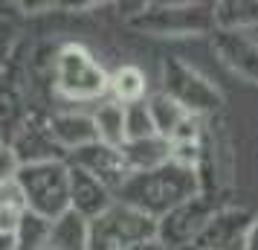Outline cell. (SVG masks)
Segmentation results:
<instances>
[{
	"mask_svg": "<svg viewBox=\"0 0 258 250\" xmlns=\"http://www.w3.org/2000/svg\"><path fill=\"white\" fill-rule=\"evenodd\" d=\"M90 119H93L99 143L113 145V148H119V145L125 143V105L107 99V102H102V105L90 114Z\"/></svg>",
	"mask_w": 258,
	"mask_h": 250,
	"instance_id": "d6986e66",
	"label": "cell"
},
{
	"mask_svg": "<svg viewBox=\"0 0 258 250\" xmlns=\"http://www.w3.org/2000/svg\"><path fill=\"white\" fill-rule=\"evenodd\" d=\"M67 166H76L87 172L90 178H96L102 186H107L110 192H116L125 178H128L131 172L125 166V160H122V152L113 148V145H105V143H90L84 145V148H76L67 155Z\"/></svg>",
	"mask_w": 258,
	"mask_h": 250,
	"instance_id": "9c48e42d",
	"label": "cell"
},
{
	"mask_svg": "<svg viewBox=\"0 0 258 250\" xmlns=\"http://www.w3.org/2000/svg\"><path fill=\"white\" fill-rule=\"evenodd\" d=\"M212 12H215V29H229V32L258 29V0H223L212 3Z\"/></svg>",
	"mask_w": 258,
	"mask_h": 250,
	"instance_id": "e0dca14e",
	"label": "cell"
},
{
	"mask_svg": "<svg viewBox=\"0 0 258 250\" xmlns=\"http://www.w3.org/2000/svg\"><path fill=\"white\" fill-rule=\"evenodd\" d=\"M145 137H157V134H154V122H151V114H148V105L142 99V102L125 105V143L128 140H145Z\"/></svg>",
	"mask_w": 258,
	"mask_h": 250,
	"instance_id": "7402d4cb",
	"label": "cell"
},
{
	"mask_svg": "<svg viewBox=\"0 0 258 250\" xmlns=\"http://www.w3.org/2000/svg\"><path fill=\"white\" fill-rule=\"evenodd\" d=\"M195 195H200L198 172L168 160L148 172H131L125 183L113 192V201L128 204L134 210H140L142 215L160 221L165 213L191 201Z\"/></svg>",
	"mask_w": 258,
	"mask_h": 250,
	"instance_id": "6da1fadb",
	"label": "cell"
},
{
	"mask_svg": "<svg viewBox=\"0 0 258 250\" xmlns=\"http://www.w3.org/2000/svg\"><path fill=\"white\" fill-rule=\"evenodd\" d=\"M3 143H6V140H3V131H0V145H3Z\"/></svg>",
	"mask_w": 258,
	"mask_h": 250,
	"instance_id": "f1b7e54d",
	"label": "cell"
},
{
	"mask_svg": "<svg viewBox=\"0 0 258 250\" xmlns=\"http://www.w3.org/2000/svg\"><path fill=\"white\" fill-rule=\"evenodd\" d=\"M0 210H26L21 186H18L15 180H9V183L0 186Z\"/></svg>",
	"mask_w": 258,
	"mask_h": 250,
	"instance_id": "cb8c5ba5",
	"label": "cell"
},
{
	"mask_svg": "<svg viewBox=\"0 0 258 250\" xmlns=\"http://www.w3.org/2000/svg\"><path fill=\"white\" fill-rule=\"evenodd\" d=\"M3 70H6V64H3V56H0V76H3Z\"/></svg>",
	"mask_w": 258,
	"mask_h": 250,
	"instance_id": "83f0119b",
	"label": "cell"
},
{
	"mask_svg": "<svg viewBox=\"0 0 258 250\" xmlns=\"http://www.w3.org/2000/svg\"><path fill=\"white\" fill-rule=\"evenodd\" d=\"M128 250H165V247L154 238V241H145V244H137V247H128Z\"/></svg>",
	"mask_w": 258,
	"mask_h": 250,
	"instance_id": "4316f807",
	"label": "cell"
},
{
	"mask_svg": "<svg viewBox=\"0 0 258 250\" xmlns=\"http://www.w3.org/2000/svg\"><path fill=\"white\" fill-rule=\"evenodd\" d=\"M218 210H221V207H218V201H215L212 195H195L191 201L174 207L171 213H165L163 218L157 221V241H160L165 250L188 247Z\"/></svg>",
	"mask_w": 258,
	"mask_h": 250,
	"instance_id": "52a82bcc",
	"label": "cell"
},
{
	"mask_svg": "<svg viewBox=\"0 0 258 250\" xmlns=\"http://www.w3.org/2000/svg\"><path fill=\"white\" fill-rule=\"evenodd\" d=\"M29 114H32V108H29V96H26L21 76L3 70V76H0V131H3L6 143L18 134V128L26 122Z\"/></svg>",
	"mask_w": 258,
	"mask_h": 250,
	"instance_id": "4fadbf2b",
	"label": "cell"
},
{
	"mask_svg": "<svg viewBox=\"0 0 258 250\" xmlns=\"http://www.w3.org/2000/svg\"><path fill=\"white\" fill-rule=\"evenodd\" d=\"M154 238L157 221L119 201L87 221V250H128Z\"/></svg>",
	"mask_w": 258,
	"mask_h": 250,
	"instance_id": "3957f363",
	"label": "cell"
},
{
	"mask_svg": "<svg viewBox=\"0 0 258 250\" xmlns=\"http://www.w3.org/2000/svg\"><path fill=\"white\" fill-rule=\"evenodd\" d=\"M9 148L15 152L21 166L49 163V160H64L67 163V155L58 148V143L52 140V134L47 128V117H41L35 111L26 117V122L18 128V134H15L12 140H9Z\"/></svg>",
	"mask_w": 258,
	"mask_h": 250,
	"instance_id": "30bf717a",
	"label": "cell"
},
{
	"mask_svg": "<svg viewBox=\"0 0 258 250\" xmlns=\"http://www.w3.org/2000/svg\"><path fill=\"white\" fill-rule=\"evenodd\" d=\"M52 87L64 99L73 102H93L107 93V73L102 64L79 44H67L55 53L52 64Z\"/></svg>",
	"mask_w": 258,
	"mask_h": 250,
	"instance_id": "5b68a950",
	"label": "cell"
},
{
	"mask_svg": "<svg viewBox=\"0 0 258 250\" xmlns=\"http://www.w3.org/2000/svg\"><path fill=\"white\" fill-rule=\"evenodd\" d=\"M67 180H70V210L79 213L82 218H87V221L96 218L99 213H105L113 204V192L82 169L67 166Z\"/></svg>",
	"mask_w": 258,
	"mask_h": 250,
	"instance_id": "7c38bea8",
	"label": "cell"
},
{
	"mask_svg": "<svg viewBox=\"0 0 258 250\" xmlns=\"http://www.w3.org/2000/svg\"><path fill=\"white\" fill-rule=\"evenodd\" d=\"M249 224H252V213L249 210L221 207L206 221V227L200 230L198 238L188 247H195V250H241Z\"/></svg>",
	"mask_w": 258,
	"mask_h": 250,
	"instance_id": "ba28073f",
	"label": "cell"
},
{
	"mask_svg": "<svg viewBox=\"0 0 258 250\" xmlns=\"http://www.w3.org/2000/svg\"><path fill=\"white\" fill-rule=\"evenodd\" d=\"M122 160L128 172H148L168 163L171 157V143H165L163 137H145V140H128V143L119 145Z\"/></svg>",
	"mask_w": 258,
	"mask_h": 250,
	"instance_id": "9a60e30c",
	"label": "cell"
},
{
	"mask_svg": "<svg viewBox=\"0 0 258 250\" xmlns=\"http://www.w3.org/2000/svg\"><path fill=\"white\" fill-rule=\"evenodd\" d=\"M145 73L134 64H122L113 76H107V90L113 93V102L119 105H131V102H142L145 99Z\"/></svg>",
	"mask_w": 258,
	"mask_h": 250,
	"instance_id": "ffe728a7",
	"label": "cell"
},
{
	"mask_svg": "<svg viewBox=\"0 0 258 250\" xmlns=\"http://www.w3.org/2000/svg\"><path fill=\"white\" fill-rule=\"evenodd\" d=\"M163 93L174 99L177 105L186 111L188 117H215L223 105V96L215 84L188 61L168 56L163 64Z\"/></svg>",
	"mask_w": 258,
	"mask_h": 250,
	"instance_id": "8992f818",
	"label": "cell"
},
{
	"mask_svg": "<svg viewBox=\"0 0 258 250\" xmlns=\"http://www.w3.org/2000/svg\"><path fill=\"white\" fill-rule=\"evenodd\" d=\"M49 224H52V221H47V218H41V215L24 210L21 221H18V227H15L18 250H47Z\"/></svg>",
	"mask_w": 258,
	"mask_h": 250,
	"instance_id": "44dd1931",
	"label": "cell"
},
{
	"mask_svg": "<svg viewBox=\"0 0 258 250\" xmlns=\"http://www.w3.org/2000/svg\"><path fill=\"white\" fill-rule=\"evenodd\" d=\"M47 250H87V218L73 210L61 213L49 224Z\"/></svg>",
	"mask_w": 258,
	"mask_h": 250,
	"instance_id": "2e32d148",
	"label": "cell"
},
{
	"mask_svg": "<svg viewBox=\"0 0 258 250\" xmlns=\"http://www.w3.org/2000/svg\"><path fill=\"white\" fill-rule=\"evenodd\" d=\"M128 26L154 38H198L215 32L212 3H145Z\"/></svg>",
	"mask_w": 258,
	"mask_h": 250,
	"instance_id": "7a4b0ae2",
	"label": "cell"
},
{
	"mask_svg": "<svg viewBox=\"0 0 258 250\" xmlns=\"http://www.w3.org/2000/svg\"><path fill=\"white\" fill-rule=\"evenodd\" d=\"M145 105H148V114H151L154 134H157V137H163L165 143H171V137H174L177 128L188 119V114L177 105L174 99H168L163 90H160V93H154L151 99H145Z\"/></svg>",
	"mask_w": 258,
	"mask_h": 250,
	"instance_id": "ac0fdd59",
	"label": "cell"
},
{
	"mask_svg": "<svg viewBox=\"0 0 258 250\" xmlns=\"http://www.w3.org/2000/svg\"><path fill=\"white\" fill-rule=\"evenodd\" d=\"M18 169H21V163H18L15 152L9 148V143H3V145H0V186H3V183H9V180H15Z\"/></svg>",
	"mask_w": 258,
	"mask_h": 250,
	"instance_id": "603a6c76",
	"label": "cell"
},
{
	"mask_svg": "<svg viewBox=\"0 0 258 250\" xmlns=\"http://www.w3.org/2000/svg\"><path fill=\"white\" fill-rule=\"evenodd\" d=\"M212 47L218 59L246 82L258 84V41L246 32H229V29H215L212 32Z\"/></svg>",
	"mask_w": 258,
	"mask_h": 250,
	"instance_id": "8fae6325",
	"label": "cell"
},
{
	"mask_svg": "<svg viewBox=\"0 0 258 250\" xmlns=\"http://www.w3.org/2000/svg\"><path fill=\"white\" fill-rule=\"evenodd\" d=\"M241 250H258V215H252V224H249V230H246Z\"/></svg>",
	"mask_w": 258,
	"mask_h": 250,
	"instance_id": "d4e9b609",
	"label": "cell"
},
{
	"mask_svg": "<svg viewBox=\"0 0 258 250\" xmlns=\"http://www.w3.org/2000/svg\"><path fill=\"white\" fill-rule=\"evenodd\" d=\"M47 128L64 155H70L76 148H84V145H90L99 140L90 114H76V111L52 114V117H47Z\"/></svg>",
	"mask_w": 258,
	"mask_h": 250,
	"instance_id": "5bb4252c",
	"label": "cell"
},
{
	"mask_svg": "<svg viewBox=\"0 0 258 250\" xmlns=\"http://www.w3.org/2000/svg\"><path fill=\"white\" fill-rule=\"evenodd\" d=\"M15 183L21 186L26 210L47 221H55L61 213L70 210V180H67L64 160L21 166L15 175Z\"/></svg>",
	"mask_w": 258,
	"mask_h": 250,
	"instance_id": "277c9868",
	"label": "cell"
},
{
	"mask_svg": "<svg viewBox=\"0 0 258 250\" xmlns=\"http://www.w3.org/2000/svg\"><path fill=\"white\" fill-rule=\"evenodd\" d=\"M0 250H18V238H15V233H0Z\"/></svg>",
	"mask_w": 258,
	"mask_h": 250,
	"instance_id": "484cf974",
	"label": "cell"
}]
</instances>
